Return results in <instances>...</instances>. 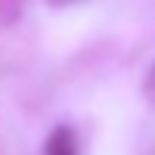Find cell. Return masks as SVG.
Wrapping results in <instances>:
<instances>
[{
  "label": "cell",
  "instance_id": "3957f363",
  "mask_svg": "<svg viewBox=\"0 0 155 155\" xmlns=\"http://www.w3.org/2000/svg\"><path fill=\"white\" fill-rule=\"evenodd\" d=\"M49 3H55V6H66V3H72V0H49Z\"/></svg>",
  "mask_w": 155,
  "mask_h": 155
},
{
  "label": "cell",
  "instance_id": "7a4b0ae2",
  "mask_svg": "<svg viewBox=\"0 0 155 155\" xmlns=\"http://www.w3.org/2000/svg\"><path fill=\"white\" fill-rule=\"evenodd\" d=\"M147 95L155 101V66L150 69V78H147Z\"/></svg>",
  "mask_w": 155,
  "mask_h": 155
},
{
  "label": "cell",
  "instance_id": "6da1fadb",
  "mask_svg": "<svg viewBox=\"0 0 155 155\" xmlns=\"http://www.w3.org/2000/svg\"><path fill=\"white\" fill-rule=\"evenodd\" d=\"M43 155H78V141H75V132H72L69 127H58L55 132L46 138Z\"/></svg>",
  "mask_w": 155,
  "mask_h": 155
}]
</instances>
